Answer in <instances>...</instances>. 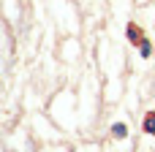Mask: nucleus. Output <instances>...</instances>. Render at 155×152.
<instances>
[{"instance_id": "nucleus-1", "label": "nucleus", "mask_w": 155, "mask_h": 152, "mask_svg": "<svg viewBox=\"0 0 155 152\" xmlns=\"http://www.w3.org/2000/svg\"><path fill=\"white\" fill-rule=\"evenodd\" d=\"M144 131H147V133H155V114L153 112L144 117Z\"/></svg>"}, {"instance_id": "nucleus-2", "label": "nucleus", "mask_w": 155, "mask_h": 152, "mask_svg": "<svg viewBox=\"0 0 155 152\" xmlns=\"http://www.w3.org/2000/svg\"><path fill=\"white\" fill-rule=\"evenodd\" d=\"M114 136L123 139V136H125V125H114Z\"/></svg>"}]
</instances>
